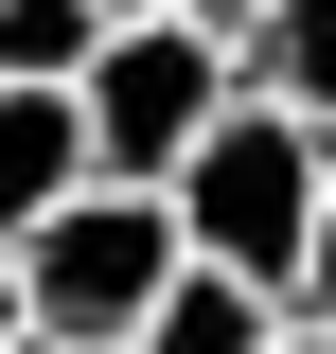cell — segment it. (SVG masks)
Masks as SVG:
<instances>
[{
    "mask_svg": "<svg viewBox=\"0 0 336 354\" xmlns=\"http://www.w3.org/2000/svg\"><path fill=\"white\" fill-rule=\"evenodd\" d=\"M319 195H336V142L283 124V106H230V124L177 160V248L230 266V283H265V301H301V248H319Z\"/></svg>",
    "mask_w": 336,
    "mask_h": 354,
    "instance_id": "obj_1",
    "label": "cell"
},
{
    "mask_svg": "<svg viewBox=\"0 0 336 354\" xmlns=\"http://www.w3.org/2000/svg\"><path fill=\"white\" fill-rule=\"evenodd\" d=\"M18 266V319H36V354H142V319L177 301V195H106L88 177L71 213L36 230V248H0Z\"/></svg>",
    "mask_w": 336,
    "mask_h": 354,
    "instance_id": "obj_2",
    "label": "cell"
},
{
    "mask_svg": "<svg viewBox=\"0 0 336 354\" xmlns=\"http://www.w3.org/2000/svg\"><path fill=\"white\" fill-rule=\"evenodd\" d=\"M88 177L106 195H177V160H195L230 106H248V53L230 36H195V18H142V36H106L88 53Z\"/></svg>",
    "mask_w": 336,
    "mask_h": 354,
    "instance_id": "obj_3",
    "label": "cell"
},
{
    "mask_svg": "<svg viewBox=\"0 0 336 354\" xmlns=\"http://www.w3.org/2000/svg\"><path fill=\"white\" fill-rule=\"evenodd\" d=\"M88 195V106L71 88H0V248H36Z\"/></svg>",
    "mask_w": 336,
    "mask_h": 354,
    "instance_id": "obj_4",
    "label": "cell"
},
{
    "mask_svg": "<svg viewBox=\"0 0 336 354\" xmlns=\"http://www.w3.org/2000/svg\"><path fill=\"white\" fill-rule=\"evenodd\" d=\"M248 88L283 106V124L336 142V0H265V18H248Z\"/></svg>",
    "mask_w": 336,
    "mask_h": 354,
    "instance_id": "obj_5",
    "label": "cell"
},
{
    "mask_svg": "<svg viewBox=\"0 0 336 354\" xmlns=\"http://www.w3.org/2000/svg\"><path fill=\"white\" fill-rule=\"evenodd\" d=\"M142 354H283V301L230 283V266H177V301L142 319Z\"/></svg>",
    "mask_w": 336,
    "mask_h": 354,
    "instance_id": "obj_6",
    "label": "cell"
},
{
    "mask_svg": "<svg viewBox=\"0 0 336 354\" xmlns=\"http://www.w3.org/2000/svg\"><path fill=\"white\" fill-rule=\"evenodd\" d=\"M88 53H106L88 0H0V88H88Z\"/></svg>",
    "mask_w": 336,
    "mask_h": 354,
    "instance_id": "obj_7",
    "label": "cell"
},
{
    "mask_svg": "<svg viewBox=\"0 0 336 354\" xmlns=\"http://www.w3.org/2000/svg\"><path fill=\"white\" fill-rule=\"evenodd\" d=\"M283 319H319V337H336V195H319V248H301V301Z\"/></svg>",
    "mask_w": 336,
    "mask_h": 354,
    "instance_id": "obj_8",
    "label": "cell"
},
{
    "mask_svg": "<svg viewBox=\"0 0 336 354\" xmlns=\"http://www.w3.org/2000/svg\"><path fill=\"white\" fill-rule=\"evenodd\" d=\"M177 18H195V36H230V53H248V18H265V0H177Z\"/></svg>",
    "mask_w": 336,
    "mask_h": 354,
    "instance_id": "obj_9",
    "label": "cell"
},
{
    "mask_svg": "<svg viewBox=\"0 0 336 354\" xmlns=\"http://www.w3.org/2000/svg\"><path fill=\"white\" fill-rule=\"evenodd\" d=\"M0 354H36V319H18V266H0Z\"/></svg>",
    "mask_w": 336,
    "mask_h": 354,
    "instance_id": "obj_10",
    "label": "cell"
},
{
    "mask_svg": "<svg viewBox=\"0 0 336 354\" xmlns=\"http://www.w3.org/2000/svg\"><path fill=\"white\" fill-rule=\"evenodd\" d=\"M283 354H336V337H319V319H283Z\"/></svg>",
    "mask_w": 336,
    "mask_h": 354,
    "instance_id": "obj_11",
    "label": "cell"
}]
</instances>
